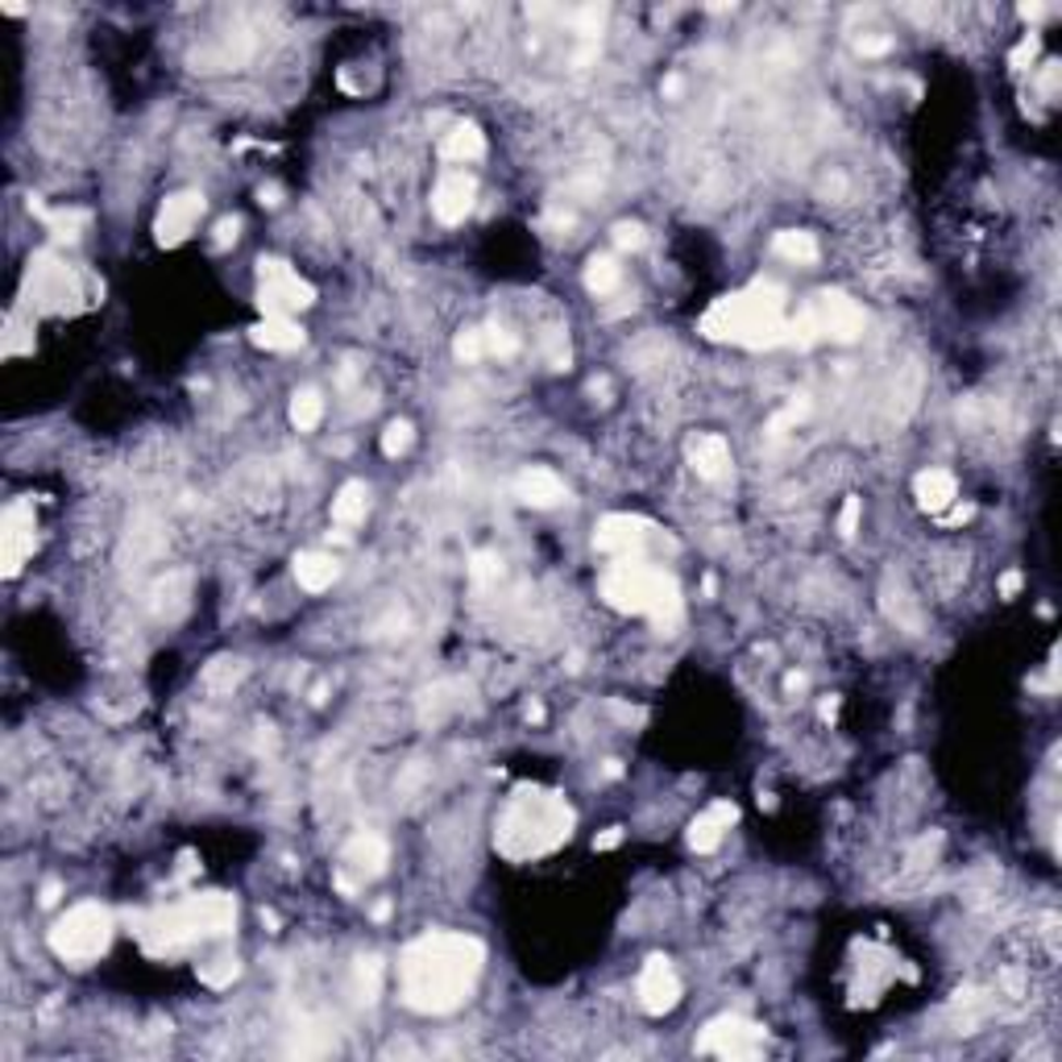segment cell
<instances>
[{
  "label": "cell",
  "mask_w": 1062,
  "mask_h": 1062,
  "mask_svg": "<svg viewBox=\"0 0 1062 1062\" xmlns=\"http://www.w3.org/2000/svg\"><path fill=\"white\" fill-rule=\"evenodd\" d=\"M112 942V913L96 901L66 909L63 917L50 929V951L59 954L63 963H91L109 951Z\"/></svg>",
  "instance_id": "52a82bcc"
},
{
  "label": "cell",
  "mask_w": 1062,
  "mask_h": 1062,
  "mask_svg": "<svg viewBox=\"0 0 1062 1062\" xmlns=\"http://www.w3.org/2000/svg\"><path fill=\"white\" fill-rule=\"evenodd\" d=\"M805 316H810V324L818 329V341L822 336H830V341H855L863 332V308L855 304V299H847L842 291H822V295H814L810 304H805Z\"/></svg>",
  "instance_id": "9c48e42d"
},
{
  "label": "cell",
  "mask_w": 1062,
  "mask_h": 1062,
  "mask_svg": "<svg viewBox=\"0 0 1062 1062\" xmlns=\"http://www.w3.org/2000/svg\"><path fill=\"white\" fill-rule=\"evenodd\" d=\"M29 212H38V217H42L46 229L54 233V242H75V237H79V233L88 229V221H91L84 208H59V212H46L38 199H29Z\"/></svg>",
  "instance_id": "d4e9b609"
},
{
  "label": "cell",
  "mask_w": 1062,
  "mask_h": 1062,
  "mask_svg": "<svg viewBox=\"0 0 1062 1062\" xmlns=\"http://www.w3.org/2000/svg\"><path fill=\"white\" fill-rule=\"evenodd\" d=\"M689 461H693V469H697V478H706V482H718L723 473L730 469V444L723 441V436H697V441L689 444Z\"/></svg>",
  "instance_id": "44dd1931"
},
{
  "label": "cell",
  "mask_w": 1062,
  "mask_h": 1062,
  "mask_svg": "<svg viewBox=\"0 0 1062 1062\" xmlns=\"http://www.w3.org/2000/svg\"><path fill=\"white\" fill-rule=\"evenodd\" d=\"M1034 54H1038V34H1029V38L1013 50V66H1017V71H1025V63H1034Z\"/></svg>",
  "instance_id": "e575fe53"
},
{
  "label": "cell",
  "mask_w": 1062,
  "mask_h": 1062,
  "mask_svg": "<svg viewBox=\"0 0 1062 1062\" xmlns=\"http://www.w3.org/2000/svg\"><path fill=\"white\" fill-rule=\"evenodd\" d=\"M237 922V905L224 892H203V897H187L183 905L162 909L150 922V947L158 951H175L187 947L196 938H221Z\"/></svg>",
  "instance_id": "5b68a950"
},
{
  "label": "cell",
  "mask_w": 1062,
  "mask_h": 1062,
  "mask_svg": "<svg viewBox=\"0 0 1062 1062\" xmlns=\"http://www.w3.org/2000/svg\"><path fill=\"white\" fill-rule=\"evenodd\" d=\"M622 270L615 258H590V266H585V287L594 291V295H610V291L619 287Z\"/></svg>",
  "instance_id": "83f0119b"
},
{
  "label": "cell",
  "mask_w": 1062,
  "mask_h": 1062,
  "mask_svg": "<svg viewBox=\"0 0 1062 1062\" xmlns=\"http://www.w3.org/2000/svg\"><path fill=\"white\" fill-rule=\"evenodd\" d=\"M336 573H341V565H336L329 553H299V556H295V581H299L304 590H311V594L329 590L332 581H336Z\"/></svg>",
  "instance_id": "7402d4cb"
},
{
  "label": "cell",
  "mask_w": 1062,
  "mask_h": 1062,
  "mask_svg": "<svg viewBox=\"0 0 1062 1062\" xmlns=\"http://www.w3.org/2000/svg\"><path fill=\"white\" fill-rule=\"evenodd\" d=\"M860 50H863V54H885V50H888V38H863Z\"/></svg>",
  "instance_id": "ab89813d"
},
{
  "label": "cell",
  "mask_w": 1062,
  "mask_h": 1062,
  "mask_svg": "<svg viewBox=\"0 0 1062 1062\" xmlns=\"http://www.w3.org/2000/svg\"><path fill=\"white\" fill-rule=\"evenodd\" d=\"M366 507H370V490H366V482H345V486L336 490V498H332V519H336L341 528H357V523L366 519Z\"/></svg>",
  "instance_id": "cb8c5ba5"
},
{
  "label": "cell",
  "mask_w": 1062,
  "mask_h": 1062,
  "mask_svg": "<svg viewBox=\"0 0 1062 1062\" xmlns=\"http://www.w3.org/2000/svg\"><path fill=\"white\" fill-rule=\"evenodd\" d=\"M482 354H486V332L469 329L457 336V357H461V361H478Z\"/></svg>",
  "instance_id": "f546056e"
},
{
  "label": "cell",
  "mask_w": 1062,
  "mask_h": 1062,
  "mask_svg": "<svg viewBox=\"0 0 1062 1062\" xmlns=\"http://www.w3.org/2000/svg\"><path fill=\"white\" fill-rule=\"evenodd\" d=\"M602 597L622 615H643L656 627H672L681 619V585L664 569L640 565V560H619L602 573Z\"/></svg>",
  "instance_id": "277c9868"
},
{
  "label": "cell",
  "mask_w": 1062,
  "mask_h": 1062,
  "mask_svg": "<svg viewBox=\"0 0 1062 1062\" xmlns=\"http://www.w3.org/2000/svg\"><path fill=\"white\" fill-rule=\"evenodd\" d=\"M734 822H739L734 801H714L706 814H697V818L689 822V847H693L697 855H709V851L723 842V835H727Z\"/></svg>",
  "instance_id": "2e32d148"
},
{
  "label": "cell",
  "mask_w": 1062,
  "mask_h": 1062,
  "mask_svg": "<svg viewBox=\"0 0 1062 1062\" xmlns=\"http://www.w3.org/2000/svg\"><path fill=\"white\" fill-rule=\"evenodd\" d=\"M519 349V341H515V332L507 329H486V354L494 357H510Z\"/></svg>",
  "instance_id": "4dcf8cb0"
},
{
  "label": "cell",
  "mask_w": 1062,
  "mask_h": 1062,
  "mask_svg": "<svg viewBox=\"0 0 1062 1062\" xmlns=\"http://www.w3.org/2000/svg\"><path fill=\"white\" fill-rule=\"evenodd\" d=\"M59 892H63V888L50 880V885L42 888V905H59Z\"/></svg>",
  "instance_id": "60d3db41"
},
{
  "label": "cell",
  "mask_w": 1062,
  "mask_h": 1062,
  "mask_svg": "<svg viewBox=\"0 0 1062 1062\" xmlns=\"http://www.w3.org/2000/svg\"><path fill=\"white\" fill-rule=\"evenodd\" d=\"M316 304V287L299 279L283 258H262L258 262V308L266 316H291Z\"/></svg>",
  "instance_id": "ba28073f"
},
{
  "label": "cell",
  "mask_w": 1062,
  "mask_h": 1062,
  "mask_svg": "<svg viewBox=\"0 0 1062 1062\" xmlns=\"http://www.w3.org/2000/svg\"><path fill=\"white\" fill-rule=\"evenodd\" d=\"M1041 13H1046L1041 4H1021V17H1025V22H1038Z\"/></svg>",
  "instance_id": "b9f144b4"
},
{
  "label": "cell",
  "mask_w": 1062,
  "mask_h": 1062,
  "mask_svg": "<svg viewBox=\"0 0 1062 1062\" xmlns=\"http://www.w3.org/2000/svg\"><path fill=\"white\" fill-rule=\"evenodd\" d=\"M237 229H242V224H237V221H221V224H217V245H221V249H224V245H233V242H237Z\"/></svg>",
  "instance_id": "74e56055"
},
{
  "label": "cell",
  "mask_w": 1062,
  "mask_h": 1062,
  "mask_svg": "<svg viewBox=\"0 0 1062 1062\" xmlns=\"http://www.w3.org/2000/svg\"><path fill=\"white\" fill-rule=\"evenodd\" d=\"M324 420V398H320V391H295V398H291V423L299 428V432H311L316 423Z\"/></svg>",
  "instance_id": "4316f807"
},
{
  "label": "cell",
  "mask_w": 1062,
  "mask_h": 1062,
  "mask_svg": "<svg viewBox=\"0 0 1062 1062\" xmlns=\"http://www.w3.org/2000/svg\"><path fill=\"white\" fill-rule=\"evenodd\" d=\"M615 242H619V249H640L643 229L640 224H619V229H615Z\"/></svg>",
  "instance_id": "836d02e7"
},
{
  "label": "cell",
  "mask_w": 1062,
  "mask_h": 1062,
  "mask_svg": "<svg viewBox=\"0 0 1062 1062\" xmlns=\"http://www.w3.org/2000/svg\"><path fill=\"white\" fill-rule=\"evenodd\" d=\"M25 304L34 311H75L84 308V304H91V295H96V279H88V274H79V270H71V266L63 262V258H54V254H38L34 262H29V270H25Z\"/></svg>",
  "instance_id": "8992f818"
},
{
  "label": "cell",
  "mask_w": 1062,
  "mask_h": 1062,
  "mask_svg": "<svg viewBox=\"0 0 1062 1062\" xmlns=\"http://www.w3.org/2000/svg\"><path fill=\"white\" fill-rule=\"evenodd\" d=\"M773 249L785 258V262H796V266L818 262V242H814V233H801V229H785V233H776Z\"/></svg>",
  "instance_id": "484cf974"
},
{
  "label": "cell",
  "mask_w": 1062,
  "mask_h": 1062,
  "mask_svg": "<svg viewBox=\"0 0 1062 1062\" xmlns=\"http://www.w3.org/2000/svg\"><path fill=\"white\" fill-rule=\"evenodd\" d=\"M482 155H486V137L478 125H453L441 137V158H448V162H473Z\"/></svg>",
  "instance_id": "603a6c76"
},
{
  "label": "cell",
  "mask_w": 1062,
  "mask_h": 1062,
  "mask_svg": "<svg viewBox=\"0 0 1062 1062\" xmlns=\"http://www.w3.org/2000/svg\"><path fill=\"white\" fill-rule=\"evenodd\" d=\"M345 867H354L357 876H382L386 872V860H391V847H386V839H378V835H357V839L345 842Z\"/></svg>",
  "instance_id": "ffe728a7"
},
{
  "label": "cell",
  "mask_w": 1062,
  "mask_h": 1062,
  "mask_svg": "<svg viewBox=\"0 0 1062 1062\" xmlns=\"http://www.w3.org/2000/svg\"><path fill=\"white\" fill-rule=\"evenodd\" d=\"M569 835H573V810L565 805V796L548 789H519L498 814L494 847L498 855L523 863L556 851L560 842H569Z\"/></svg>",
  "instance_id": "7a4b0ae2"
},
{
  "label": "cell",
  "mask_w": 1062,
  "mask_h": 1062,
  "mask_svg": "<svg viewBox=\"0 0 1062 1062\" xmlns=\"http://www.w3.org/2000/svg\"><path fill=\"white\" fill-rule=\"evenodd\" d=\"M1021 585H1025V577H1021L1017 569H1009V573L1000 577V597H1017Z\"/></svg>",
  "instance_id": "d590c367"
},
{
  "label": "cell",
  "mask_w": 1062,
  "mask_h": 1062,
  "mask_svg": "<svg viewBox=\"0 0 1062 1062\" xmlns=\"http://www.w3.org/2000/svg\"><path fill=\"white\" fill-rule=\"evenodd\" d=\"M515 498L528 503V507L548 510V507H556V503H565V482L556 478L553 469L531 465V469H523V473L515 478Z\"/></svg>",
  "instance_id": "e0dca14e"
},
{
  "label": "cell",
  "mask_w": 1062,
  "mask_h": 1062,
  "mask_svg": "<svg viewBox=\"0 0 1062 1062\" xmlns=\"http://www.w3.org/2000/svg\"><path fill=\"white\" fill-rule=\"evenodd\" d=\"M486 967V951L469 934H423L398 959V988L416 1013H453L473 996Z\"/></svg>",
  "instance_id": "6da1fadb"
},
{
  "label": "cell",
  "mask_w": 1062,
  "mask_h": 1062,
  "mask_svg": "<svg viewBox=\"0 0 1062 1062\" xmlns=\"http://www.w3.org/2000/svg\"><path fill=\"white\" fill-rule=\"evenodd\" d=\"M677 1000H681V979L672 972V963L660 959V954L647 959L640 972V1004L652 1017H664V1013L677 1009Z\"/></svg>",
  "instance_id": "7c38bea8"
},
{
  "label": "cell",
  "mask_w": 1062,
  "mask_h": 1062,
  "mask_svg": "<svg viewBox=\"0 0 1062 1062\" xmlns=\"http://www.w3.org/2000/svg\"><path fill=\"white\" fill-rule=\"evenodd\" d=\"M407 448H411V423L395 420L386 432H382V453H386V457H403Z\"/></svg>",
  "instance_id": "f1b7e54d"
},
{
  "label": "cell",
  "mask_w": 1062,
  "mask_h": 1062,
  "mask_svg": "<svg viewBox=\"0 0 1062 1062\" xmlns=\"http://www.w3.org/2000/svg\"><path fill=\"white\" fill-rule=\"evenodd\" d=\"M490 573H498V560H494V556H478V560H473V577L482 581V577H490Z\"/></svg>",
  "instance_id": "f35d334b"
},
{
  "label": "cell",
  "mask_w": 1062,
  "mask_h": 1062,
  "mask_svg": "<svg viewBox=\"0 0 1062 1062\" xmlns=\"http://www.w3.org/2000/svg\"><path fill=\"white\" fill-rule=\"evenodd\" d=\"M702 332L709 341H727V345H743V349L785 345L789 341L785 291L776 283H755L748 291H734L702 316Z\"/></svg>",
  "instance_id": "3957f363"
},
{
  "label": "cell",
  "mask_w": 1062,
  "mask_h": 1062,
  "mask_svg": "<svg viewBox=\"0 0 1062 1062\" xmlns=\"http://www.w3.org/2000/svg\"><path fill=\"white\" fill-rule=\"evenodd\" d=\"M855 528H860V498H847V503H842V510H839V531L851 540V535H855Z\"/></svg>",
  "instance_id": "d6a6232c"
},
{
  "label": "cell",
  "mask_w": 1062,
  "mask_h": 1062,
  "mask_svg": "<svg viewBox=\"0 0 1062 1062\" xmlns=\"http://www.w3.org/2000/svg\"><path fill=\"white\" fill-rule=\"evenodd\" d=\"M913 498L929 515H942L947 507L959 503V482H954V473H947V469H922L913 478Z\"/></svg>",
  "instance_id": "ac0fdd59"
},
{
  "label": "cell",
  "mask_w": 1062,
  "mask_h": 1062,
  "mask_svg": "<svg viewBox=\"0 0 1062 1062\" xmlns=\"http://www.w3.org/2000/svg\"><path fill=\"white\" fill-rule=\"evenodd\" d=\"M249 341L258 349H266V354H291V349L304 345V332H299V324L291 316H266V320H258L249 329Z\"/></svg>",
  "instance_id": "d6986e66"
},
{
  "label": "cell",
  "mask_w": 1062,
  "mask_h": 1062,
  "mask_svg": "<svg viewBox=\"0 0 1062 1062\" xmlns=\"http://www.w3.org/2000/svg\"><path fill=\"white\" fill-rule=\"evenodd\" d=\"M619 842H622V830H619V826H610L606 835H597V839H594V851H615Z\"/></svg>",
  "instance_id": "8d00e7d4"
},
{
  "label": "cell",
  "mask_w": 1062,
  "mask_h": 1062,
  "mask_svg": "<svg viewBox=\"0 0 1062 1062\" xmlns=\"http://www.w3.org/2000/svg\"><path fill=\"white\" fill-rule=\"evenodd\" d=\"M647 535H652V523L640 515H606L594 531V548L615 560H631L647 544Z\"/></svg>",
  "instance_id": "8fae6325"
},
{
  "label": "cell",
  "mask_w": 1062,
  "mask_h": 1062,
  "mask_svg": "<svg viewBox=\"0 0 1062 1062\" xmlns=\"http://www.w3.org/2000/svg\"><path fill=\"white\" fill-rule=\"evenodd\" d=\"M22 332H25L22 320H17V316H9V324H4V357H17V354H25V349H29Z\"/></svg>",
  "instance_id": "1f68e13d"
},
{
  "label": "cell",
  "mask_w": 1062,
  "mask_h": 1062,
  "mask_svg": "<svg viewBox=\"0 0 1062 1062\" xmlns=\"http://www.w3.org/2000/svg\"><path fill=\"white\" fill-rule=\"evenodd\" d=\"M473 196H478V178L465 171H448L441 183L432 187V212L441 224H461L473 212Z\"/></svg>",
  "instance_id": "9a60e30c"
},
{
  "label": "cell",
  "mask_w": 1062,
  "mask_h": 1062,
  "mask_svg": "<svg viewBox=\"0 0 1062 1062\" xmlns=\"http://www.w3.org/2000/svg\"><path fill=\"white\" fill-rule=\"evenodd\" d=\"M697 1050L718 1054V1059H755L764 1050V1029L743 1017H718L697 1038Z\"/></svg>",
  "instance_id": "30bf717a"
},
{
  "label": "cell",
  "mask_w": 1062,
  "mask_h": 1062,
  "mask_svg": "<svg viewBox=\"0 0 1062 1062\" xmlns=\"http://www.w3.org/2000/svg\"><path fill=\"white\" fill-rule=\"evenodd\" d=\"M0 548H4V573L13 577L25 565V556L34 553V507L29 503H13L0 519Z\"/></svg>",
  "instance_id": "4fadbf2b"
},
{
  "label": "cell",
  "mask_w": 1062,
  "mask_h": 1062,
  "mask_svg": "<svg viewBox=\"0 0 1062 1062\" xmlns=\"http://www.w3.org/2000/svg\"><path fill=\"white\" fill-rule=\"evenodd\" d=\"M199 217H203V196H199V192H178V196H171L166 203H162V212H158V221H155L158 245L187 242L192 229L199 224Z\"/></svg>",
  "instance_id": "5bb4252c"
}]
</instances>
